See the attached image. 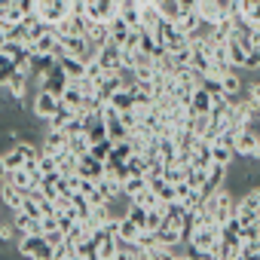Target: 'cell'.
Here are the masks:
<instances>
[{"mask_svg":"<svg viewBox=\"0 0 260 260\" xmlns=\"http://www.w3.org/2000/svg\"><path fill=\"white\" fill-rule=\"evenodd\" d=\"M239 10V0H196V16L205 28H214L217 22L230 19L233 13Z\"/></svg>","mask_w":260,"mask_h":260,"instance_id":"cell-1","label":"cell"},{"mask_svg":"<svg viewBox=\"0 0 260 260\" xmlns=\"http://www.w3.org/2000/svg\"><path fill=\"white\" fill-rule=\"evenodd\" d=\"M74 13V0H34V16L46 25H58Z\"/></svg>","mask_w":260,"mask_h":260,"instance_id":"cell-2","label":"cell"},{"mask_svg":"<svg viewBox=\"0 0 260 260\" xmlns=\"http://www.w3.org/2000/svg\"><path fill=\"white\" fill-rule=\"evenodd\" d=\"M233 153L245 156V159H260V135L254 132L251 125H245L242 132H236L233 138Z\"/></svg>","mask_w":260,"mask_h":260,"instance_id":"cell-3","label":"cell"},{"mask_svg":"<svg viewBox=\"0 0 260 260\" xmlns=\"http://www.w3.org/2000/svg\"><path fill=\"white\" fill-rule=\"evenodd\" d=\"M83 16L89 22H110L113 16H119V0H83Z\"/></svg>","mask_w":260,"mask_h":260,"instance_id":"cell-4","label":"cell"},{"mask_svg":"<svg viewBox=\"0 0 260 260\" xmlns=\"http://www.w3.org/2000/svg\"><path fill=\"white\" fill-rule=\"evenodd\" d=\"M61 107V101H58V95H52V92H46V89H40V92H34V98H31V113L40 119V122H46L55 110Z\"/></svg>","mask_w":260,"mask_h":260,"instance_id":"cell-5","label":"cell"},{"mask_svg":"<svg viewBox=\"0 0 260 260\" xmlns=\"http://www.w3.org/2000/svg\"><path fill=\"white\" fill-rule=\"evenodd\" d=\"M220 239V223H196L187 248H214Z\"/></svg>","mask_w":260,"mask_h":260,"instance_id":"cell-6","label":"cell"},{"mask_svg":"<svg viewBox=\"0 0 260 260\" xmlns=\"http://www.w3.org/2000/svg\"><path fill=\"white\" fill-rule=\"evenodd\" d=\"M95 61L104 74H113L122 68V58H119V46L116 43H104L101 49H95Z\"/></svg>","mask_w":260,"mask_h":260,"instance_id":"cell-7","label":"cell"},{"mask_svg":"<svg viewBox=\"0 0 260 260\" xmlns=\"http://www.w3.org/2000/svg\"><path fill=\"white\" fill-rule=\"evenodd\" d=\"M251 49H254L251 43H245V40H239L236 34H230V37H226V61H230V68L239 71V68L245 64V55H248Z\"/></svg>","mask_w":260,"mask_h":260,"instance_id":"cell-8","label":"cell"},{"mask_svg":"<svg viewBox=\"0 0 260 260\" xmlns=\"http://www.w3.org/2000/svg\"><path fill=\"white\" fill-rule=\"evenodd\" d=\"M77 175L86 178V181H98V178L104 175V162L95 159V156H89V153H83V156L77 159Z\"/></svg>","mask_w":260,"mask_h":260,"instance_id":"cell-9","label":"cell"},{"mask_svg":"<svg viewBox=\"0 0 260 260\" xmlns=\"http://www.w3.org/2000/svg\"><path fill=\"white\" fill-rule=\"evenodd\" d=\"M172 25H175V31H178V34H184V37H193V34H199V31H202V22H199V16H196L193 10H184Z\"/></svg>","mask_w":260,"mask_h":260,"instance_id":"cell-10","label":"cell"},{"mask_svg":"<svg viewBox=\"0 0 260 260\" xmlns=\"http://www.w3.org/2000/svg\"><path fill=\"white\" fill-rule=\"evenodd\" d=\"M83 37H86L95 49H101L104 43H110V34H107V25H104V22H89V19H86V31H83Z\"/></svg>","mask_w":260,"mask_h":260,"instance_id":"cell-11","label":"cell"},{"mask_svg":"<svg viewBox=\"0 0 260 260\" xmlns=\"http://www.w3.org/2000/svg\"><path fill=\"white\" fill-rule=\"evenodd\" d=\"M58 101H61V107H68L71 113H77V110H83V104H86V98H83V92L74 86V83H68L64 86V92L58 95Z\"/></svg>","mask_w":260,"mask_h":260,"instance_id":"cell-12","label":"cell"},{"mask_svg":"<svg viewBox=\"0 0 260 260\" xmlns=\"http://www.w3.org/2000/svg\"><path fill=\"white\" fill-rule=\"evenodd\" d=\"M107 104H110V107H113L116 113H128V110H132V107H135V98H132V89H125V86H122V89H116V92H113V95L107 98Z\"/></svg>","mask_w":260,"mask_h":260,"instance_id":"cell-13","label":"cell"},{"mask_svg":"<svg viewBox=\"0 0 260 260\" xmlns=\"http://www.w3.org/2000/svg\"><path fill=\"white\" fill-rule=\"evenodd\" d=\"M138 7H141V31L156 34V28L162 25V16L156 13V7H153V4H138Z\"/></svg>","mask_w":260,"mask_h":260,"instance_id":"cell-14","label":"cell"},{"mask_svg":"<svg viewBox=\"0 0 260 260\" xmlns=\"http://www.w3.org/2000/svg\"><path fill=\"white\" fill-rule=\"evenodd\" d=\"M7 181H10L16 190H22V193H31V190L37 187V178H34L31 172H25V169H13V172L7 175Z\"/></svg>","mask_w":260,"mask_h":260,"instance_id":"cell-15","label":"cell"},{"mask_svg":"<svg viewBox=\"0 0 260 260\" xmlns=\"http://www.w3.org/2000/svg\"><path fill=\"white\" fill-rule=\"evenodd\" d=\"M220 89H223V95L226 98H236V95H242V77L230 68V71H223L220 74Z\"/></svg>","mask_w":260,"mask_h":260,"instance_id":"cell-16","label":"cell"},{"mask_svg":"<svg viewBox=\"0 0 260 260\" xmlns=\"http://www.w3.org/2000/svg\"><path fill=\"white\" fill-rule=\"evenodd\" d=\"M0 196H4V205H7V208H13V211H19V208H22V202H25V193H22V190H16L10 181L0 184Z\"/></svg>","mask_w":260,"mask_h":260,"instance_id":"cell-17","label":"cell"},{"mask_svg":"<svg viewBox=\"0 0 260 260\" xmlns=\"http://www.w3.org/2000/svg\"><path fill=\"white\" fill-rule=\"evenodd\" d=\"M58 68L68 74V80H77V77L86 74V61L83 58H74V55H61L58 58Z\"/></svg>","mask_w":260,"mask_h":260,"instance_id":"cell-18","label":"cell"},{"mask_svg":"<svg viewBox=\"0 0 260 260\" xmlns=\"http://www.w3.org/2000/svg\"><path fill=\"white\" fill-rule=\"evenodd\" d=\"M193 166L196 169H208L211 166V144L202 141V138L193 141Z\"/></svg>","mask_w":260,"mask_h":260,"instance_id":"cell-19","label":"cell"},{"mask_svg":"<svg viewBox=\"0 0 260 260\" xmlns=\"http://www.w3.org/2000/svg\"><path fill=\"white\" fill-rule=\"evenodd\" d=\"M128 31H132V28H128V25H125L119 16H113V19L107 22V34H110V43H116V46H122V43H125Z\"/></svg>","mask_w":260,"mask_h":260,"instance_id":"cell-20","label":"cell"},{"mask_svg":"<svg viewBox=\"0 0 260 260\" xmlns=\"http://www.w3.org/2000/svg\"><path fill=\"white\" fill-rule=\"evenodd\" d=\"M208 110H211V95L199 86L193 92V101H190V116H199V113H208Z\"/></svg>","mask_w":260,"mask_h":260,"instance_id":"cell-21","label":"cell"},{"mask_svg":"<svg viewBox=\"0 0 260 260\" xmlns=\"http://www.w3.org/2000/svg\"><path fill=\"white\" fill-rule=\"evenodd\" d=\"M132 156V144L128 141H116L110 147V156H107V166H125V159Z\"/></svg>","mask_w":260,"mask_h":260,"instance_id":"cell-22","label":"cell"},{"mask_svg":"<svg viewBox=\"0 0 260 260\" xmlns=\"http://www.w3.org/2000/svg\"><path fill=\"white\" fill-rule=\"evenodd\" d=\"M150 4L156 7V13H159L166 22H175V19L181 16V4H178V0H150Z\"/></svg>","mask_w":260,"mask_h":260,"instance_id":"cell-23","label":"cell"},{"mask_svg":"<svg viewBox=\"0 0 260 260\" xmlns=\"http://www.w3.org/2000/svg\"><path fill=\"white\" fill-rule=\"evenodd\" d=\"M239 16L251 25H260V0H239Z\"/></svg>","mask_w":260,"mask_h":260,"instance_id":"cell-24","label":"cell"},{"mask_svg":"<svg viewBox=\"0 0 260 260\" xmlns=\"http://www.w3.org/2000/svg\"><path fill=\"white\" fill-rule=\"evenodd\" d=\"M242 208H248V211H257L260 214V184H254V187H248L239 199H236Z\"/></svg>","mask_w":260,"mask_h":260,"instance_id":"cell-25","label":"cell"},{"mask_svg":"<svg viewBox=\"0 0 260 260\" xmlns=\"http://www.w3.org/2000/svg\"><path fill=\"white\" fill-rule=\"evenodd\" d=\"M128 202H132V205H141V208H147V211H150V208H156V205H159V196H156L153 190H147V187H144V190H138L135 196H128Z\"/></svg>","mask_w":260,"mask_h":260,"instance_id":"cell-26","label":"cell"},{"mask_svg":"<svg viewBox=\"0 0 260 260\" xmlns=\"http://www.w3.org/2000/svg\"><path fill=\"white\" fill-rule=\"evenodd\" d=\"M184 181H187L193 190H202V187L208 184V169H196V166H187V175H184Z\"/></svg>","mask_w":260,"mask_h":260,"instance_id":"cell-27","label":"cell"},{"mask_svg":"<svg viewBox=\"0 0 260 260\" xmlns=\"http://www.w3.org/2000/svg\"><path fill=\"white\" fill-rule=\"evenodd\" d=\"M125 172H128V178H144V175H147L144 156H141V153H132V156L125 159Z\"/></svg>","mask_w":260,"mask_h":260,"instance_id":"cell-28","label":"cell"},{"mask_svg":"<svg viewBox=\"0 0 260 260\" xmlns=\"http://www.w3.org/2000/svg\"><path fill=\"white\" fill-rule=\"evenodd\" d=\"M4 34H7V40H10V43H28V25H25V22L7 25V28H4Z\"/></svg>","mask_w":260,"mask_h":260,"instance_id":"cell-29","label":"cell"},{"mask_svg":"<svg viewBox=\"0 0 260 260\" xmlns=\"http://www.w3.org/2000/svg\"><path fill=\"white\" fill-rule=\"evenodd\" d=\"M0 156H4V166H7V172H13V169H22V166H25V156H22L19 144H13L7 153H0Z\"/></svg>","mask_w":260,"mask_h":260,"instance_id":"cell-30","label":"cell"},{"mask_svg":"<svg viewBox=\"0 0 260 260\" xmlns=\"http://www.w3.org/2000/svg\"><path fill=\"white\" fill-rule=\"evenodd\" d=\"M68 153H74V156L89 153V138H86V132H80V135H71V138H68Z\"/></svg>","mask_w":260,"mask_h":260,"instance_id":"cell-31","label":"cell"},{"mask_svg":"<svg viewBox=\"0 0 260 260\" xmlns=\"http://www.w3.org/2000/svg\"><path fill=\"white\" fill-rule=\"evenodd\" d=\"M138 233H141V230H138V226H135L132 220H128L125 214L119 217V233H116V239H125V242H135V239H138Z\"/></svg>","mask_w":260,"mask_h":260,"instance_id":"cell-32","label":"cell"},{"mask_svg":"<svg viewBox=\"0 0 260 260\" xmlns=\"http://www.w3.org/2000/svg\"><path fill=\"white\" fill-rule=\"evenodd\" d=\"M125 217L132 220L138 230H144V223H147V208H141V205H132V202H128V205H125Z\"/></svg>","mask_w":260,"mask_h":260,"instance_id":"cell-33","label":"cell"},{"mask_svg":"<svg viewBox=\"0 0 260 260\" xmlns=\"http://www.w3.org/2000/svg\"><path fill=\"white\" fill-rule=\"evenodd\" d=\"M95 257H98V260H113V257H116V239L110 236V239L98 242V245H95Z\"/></svg>","mask_w":260,"mask_h":260,"instance_id":"cell-34","label":"cell"},{"mask_svg":"<svg viewBox=\"0 0 260 260\" xmlns=\"http://www.w3.org/2000/svg\"><path fill=\"white\" fill-rule=\"evenodd\" d=\"M19 68H16V61L13 58H7L4 52H0V89H7V83H10V77L16 74Z\"/></svg>","mask_w":260,"mask_h":260,"instance_id":"cell-35","label":"cell"},{"mask_svg":"<svg viewBox=\"0 0 260 260\" xmlns=\"http://www.w3.org/2000/svg\"><path fill=\"white\" fill-rule=\"evenodd\" d=\"M92 254H95V242H92V236H86L83 242L74 245V254H71V257H74V260H86V257H92Z\"/></svg>","mask_w":260,"mask_h":260,"instance_id":"cell-36","label":"cell"},{"mask_svg":"<svg viewBox=\"0 0 260 260\" xmlns=\"http://www.w3.org/2000/svg\"><path fill=\"white\" fill-rule=\"evenodd\" d=\"M71 83L83 92V98H95V95H98V83L89 80V77H77V80H71Z\"/></svg>","mask_w":260,"mask_h":260,"instance_id":"cell-37","label":"cell"},{"mask_svg":"<svg viewBox=\"0 0 260 260\" xmlns=\"http://www.w3.org/2000/svg\"><path fill=\"white\" fill-rule=\"evenodd\" d=\"M110 147H113V141H110V138H104V141H98V144H89V156H95V159L107 162V156H110Z\"/></svg>","mask_w":260,"mask_h":260,"instance_id":"cell-38","label":"cell"},{"mask_svg":"<svg viewBox=\"0 0 260 260\" xmlns=\"http://www.w3.org/2000/svg\"><path fill=\"white\" fill-rule=\"evenodd\" d=\"M71 202H74V214H77L80 220H83V217L89 214V208H92V202H89L83 193H74V196H71Z\"/></svg>","mask_w":260,"mask_h":260,"instance_id":"cell-39","label":"cell"},{"mask_svg":"<svg viewBox=\"0 0 260 260\" xmlns=\"http://www.w3.org/2000/svg\"><path fill=\"white\" fill-rule=\"evenodd\" d=\"M239 257L242 260H260V242H242L239 245Z\"/></svg>","mask_w":260,"mask_h":260,"instance_id":"cell-40","label":"cell"},{"mask_svg":"<svg viewBox=\"0 0 260 260\" xmlns=\"http://www.w3.org/2000/svg\"><path fill=\"white\" fill-rule=\"evenodd\" d=\"M144 187H147L144 178H125V181H122V193H125V199H128V196H135V193L144 190Z\"/></svg>","mask_w":260,"mask_h":260,"instance_id":"cell-41","label":"cell"},{"mask_svg":"<svg viewBox=\"0 0 260 260\" xmlns=\"http://www.w3.org/2000/svg\"><path fill=\"white\" fill-rule=\"evenodd\" d=\"M239 239H242V242H260V223L242 226V230H239Z\"/></svg>","mask_w":260,"mask_h":260,"instance_id":"cell-42","label":"cell"},{"mask_svg":"<svg viewBox=\"0 0 260 260\" xmlns=\"http://www.w3.org/2000/svg\"><path fill=\"white\" fill-rule=\"evenodd\" d=\"M242 68H245V71H260V49H257V46L245 55V64H242Z\"/></svg>","mask_w":260,"mask_h":260,"instance_id":"cell-43","label":"cell"},{"mask_svg":"<svg viewBox=\"0 0 260 260\" xmlns=\"http://www.w3.org/2000/svg\"><path fill=\"white\" fill-rule=\"evenodd\" d=\"M16 239V226H13V220L10 223H0V242H13Z\"/></svg>","mask_w":260,"mask_h":260,"instance_id":"cell-44","label":"cell"},{"mask_svg":"<svg viewBox=\"0 0 260 260\" xmlns=\"http://www.w3.org/2000/svg\"><path fill=\"white\" fill-rule=\"evenodd\" d=\"M43 236H46V242H49V245H52V248H55V245H61V242H64V233H61V230H58V226H55V230H49V233H43Z\"/></svg>","mask_w":260,"mask_h":260,"instance_id":"cell-45","label":"cell"},{"mask_svg":"<svg viewBox=\"0 0 260 260\" xmlns=\"http://www.w3.org/2000/svg\"><path fill=\"white\" fill-rule=\"evenodd\" d=\"M55 169H58V166H55V159L43 153V156H40V175H46V172H55Z\"/></svg>","mask_w":260,"mask_h":260,"instance_id":"cell-46","label":"cell"},{"mask_svg":"<svg viewBox=\"0 0 260 260\" xmlns=\"http://www.w3.org/2000/svg\"><path fill=\"white\" fill-rule=\"evenodd\" d=\"M16 4H19V0H0V19H4V16H7Z\"/></svg>","mask_w":260,"mask_h":260,"instance_id":"cell-47","label":"cell"},{"mask_svg":"<svg viewBox=\"0 0 260 260\" xmlns=\"http://www.w3.org/2000/svg\"><path fill=\"white\" fill-rule=\"evenodd\" d=\"M245 92H248V95H251V98H254V101L260 104V83H251V86H248Z\"/></svg>","mask_w":260,"mask_h":260,"instance_id":"cell-48","label":"cell"},{"mask_svg":"<svg viewBox=\"0 0 260 260\" xmlns=\"http://www.w3.org/2000/svg\"><path fill=\"white\" fill-rule=\"evenodd\" d=\"M178 4H181V13L184 10H196V0H178Z\"/></svg>","mask_w":260,"mask_h":260,"instance_id":"cell-49","label":"cell"},{"mask_svg":"<svg viewBox=\"0 0 260 260\" xmlns=\"http://www.w3.org/2000/svg\"><path fill=\"white\" fill-rule=\"evenodd\" d=\"M7 175H10V172H7V166H4V156H0V184L7 181Z\"/></svg>","mask_w":260,"mask_h":260,"instance_id":"cell-50","label":"cell"},{"mask_svg":"<svg viewBox=\"0 0 260 260\" xmlns=\"http://www.w3.org/2000/svg\"><path fill=\"white\" fill-rule=\"evenodd\" d=\"M254 34H257V40H260V25H254Z\"/></svg>","mask_w":260,"mask_h":260,"instance_id":"cell-51","label":"cell"},{"mask_svg":"<svg viewBox=\"0 0 260 260\" xmlns=\"http://www.w3.org/2000/svg\"><path fill=\"white\" fill-rule=\"evenodd\" d=\"M86 260H98V257H95V254H92V257H86Z\"/></svg>","mask_w":260,"mask_h":260,"instance_id":"cell-52","label":"cell"},{"mask_svg":"<svg viewBox=\"0 0 260 260\" xmlns=\"http://www.w3.org/2000/svg\"><path fill=\"white\" fill-rule=\"evenodd\" d=\"M184 260H196V257H190V254H187V257H184Z\"/></svg>","mask_w":260,"mask_h":260,"instance_id":"cell-53","label":"cell"},{"mask_svg":"<svg viewBox=\"0 0 260 260\" xmlns=\"http://www.w3.org/2000/svg\"><path fill=\"white\" fill-rule=\"evenodd\" d=\"M233 260H242V257H239V254H236V257H233Z\"/></svg>","mask_w":260,"mask_h":260,"instance_id":"cell-54","label":"cell"},{"mask_svg":"<svg viewBox=\"0 0 260 260\" xmlns=\"http://www.w3.org/2000/svg\"><path fill=\"white\" fill-rule=\"evenodd\" d=\"M64 260H74V257H64Z\"/></svg>","mask_w":260,"mask_h":260,"instance_id":"cell-55","label":"cell"},{"mask_svg":"<svg viewBox=\"0 0 260 260\" xmlns=\"http://www.w3.org/2000/svg\"><path fill=\"white\" fill-rule=\"evenodd\" d=\"M119 4H125V0H119Z\"/></svg>","mask_w":260,"mask_h":260,"instance_id":"cell-56","label":"cell"}]
</instances>
